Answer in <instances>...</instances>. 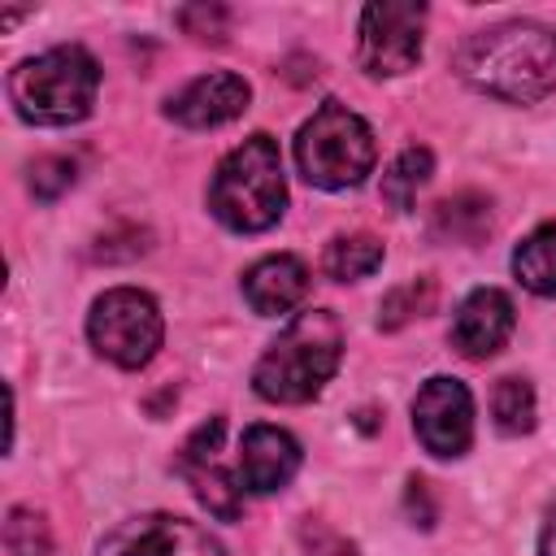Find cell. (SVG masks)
Instances as JSON below:
<instances>
[{"label":"cell","instance_id":"6da1fadb","mask_svg":"<svg viewBox=\"0 0 556 556\" xmlns=\"http://www.w3.org/2000/svg\"><path fill=\"white\" fill-rule=\"evenodd\" d=\"M456 74L482 96L534 104L556 87V30L539 22L486 26L460 43Z\"/></svg>","mask_w":556,"mask_h":556},{"label":"cell","instance_id":"7a4b0ae2","mask_svg":"<svg viewBox=\"0 0 556 556\" xmlns=\"http://www.w3.org/2000/svg\"><path fill=\"white\" fill-rule=\"evenodd\" d=\"M339 356H343V326H339V317L326 313V308H308L256 361L252 387L269 404H304V400H313L334 378Z\"/></svg>","mask_w":556,"mask_h":556},{"label":"cell","instance_id":"3957f363","mask_svg":"<svg viewBox=\"0 0 556 556\" xmlns=\"http://www.w3.org/2000/svg\"><path fill=\"white\" fill-rule=\"evenodd\" d=\"M208 208L222 226L239 235L269 230L287 208V178L282 156L269 135L243 139L235 152L222 156L213 182H208Z\"/></svg>","mask_w":556,"mask_h":556},{"label":"cell","instance_id":"277c9868","mask_svg":"<svg viewBox=\"0 0 556 556\" xmlns=\"http://www.w3.org/2000/svg\"><path fill=\"white\" fill-rule=\"evenodd\" d=\"M100 91V65L87 48L65 43L22 61L9 74V100L17 117L35 126H70L83 122Z\"/></svg>","mask_w":556,"mask_h":556},{"label":"cell","instance_id":"5b68a950","mask_svg":"<svg viewBox=\"0 0 556 556\" xmlns=\"http://www.w3.org/2000/svg\"><path fill=\"white\" fill-rule=\"evenodd\" d=\"M374 156H378L374 130L365 126L361 113H352L339 100H326L300 126V139H295L300 174L326 191H343V187L365 182V174L374 169Z\"/></svg>","mask_w":556,"mask_h":556},{"label":"cell","instance_id":"8992f818","mask_svg":"<svg viewBox=\"0 0 556 556\" xmlns=\"http://www.w3.org/2000/svg\"><path fill=\"white\" fill-rule=\"evenodd\" d=\"M87 334L104 361H113L122 369H139L156 356V348L165 339V321H161V308L148 291L113 287L91 304Z\"/></svg>","mask_w":556,"mask_h":556},{"label":"cell","instance_id":"52a82bcc","mask_svg":"<svg viewBox=\"0 0 556 556\" xmlns=\"http://www.w3.org/2000/svg\"><path fill=\"white\" fill-rule=\"evenodd\" d=\"M421 26H426V4H413V0L365 4L361 48H356L361 70L374 78L408 74L421 61Z\"/></svg>","mask_w":556,"mask_h":556},{"label":"cell","instance_id":"ba28073f","mask_svg":"<svg viewBox=\"0 0 556 556\" xmlns=\"http://www.w3.org/2000/svg\"><path fill=\"white\" fill-rule=\"evenodd\" d=\"M96 556H226V547L195 521L174 513H143L113 526Z\"/></svg>","mask_w":556,"mask_h":556},{"label":"cell","instance_id":"9c48e42d","mask_svg":"<svg viewBox=\"0 0 556 556\" xmlns=\"http://www.w3.org/2000/svg\"><path fill=\"white\" fill-rule=\"evenodd\" d=\"M413 430L430 456H465L473 443V400L465 382L456 378H430L421 382L413 400Z\"/></svg>","mask_w":556,"mask_h":556},{"label":"cell","instance_id":"30bf717a","mask_svg":"<svg viewBox=\"0 0 556 556\" xmlns=\"http://www.w3.org/2000/svg\"><path fill=\"white\" fill-rule=\"evenodd\" d=\"M513 326H517L513 300L500 287H478L460 300V308L452 317V348L469 361H486L508 343Z\"/></svg>","mask_w":556,"mask_h":556},{"label":"cell","instance_id":"8fae6325","mask_svg":"<svg viewBox=\"0 0 556 556\" xmlns=\"http://www.w3.org/2000/svg\"><path fill=\"white\" fill-rule=\"evenodd\" d=\"M222 430H226L222 417H208V421L187 439V447H182V456H178V469L187 473V482L195 486V500H200L213 517L235 521V517L243 513V500H239L243 486H235V478L222 473V465H217Z\"/></svg>","mask_w":556,"mask_h":556},{"label":"cell","instance_id":"7c38bea8","mask_svg":"<svg viewBox=\"0 0 556 556\" xmlns=\"http://www.w3.org/2000/svg\"><path fill=\"white\" fill-rule=\"evenodd\" d=\"M252 100V87L230 74V70H217V74H200L195 83H187L174 100H169V117L187 130H213V126H226L230 117H239Z\"/></svg>","mask_w":556,"mask_h":556},{"label":"cell","instance_id":"4fadbf2b","mask_svg":"<svg viewBox=\"0 0 556 556\" xmlns=\"http://www.w3.org/2000/svg\"><path fill=\"white\" fill-rule=\"evenodd\" d=\"M300 469V443L278 426H248L239 443V482L252 495L282 491Z\"/></svg>","mask_w":556,"mask_h":556},{"label":"cell","instance_id":"5bb4252c","mask_svg":"<svg viewBox=\"0 0 556 556\" xmlns=\"http://www.w3.org/2000/svg\"><path fill=\"white\" fill-rule=\"evenodd\" d=\"M243 295H248L252 313H261V317L291 313L308 295V269H304V261H295L287 252L265 256L243 274Z\"/></svg>","mask_w":556,"mask_h":556},{"label":"cell","instance_id":"9a60e30c","mask_svg":"<svg viewBox=\"0 0 556 556\" xmlns=\"http://www.w3.org/2000/svg\"><path fill=\"white\" fill-rule=\"evenodd\" d=\"M513 274L534 295H556V222L530 230L513 252Z\"/></svg>","mask_w":556,"mask_h":556},{"label":"cell","instance_id":"2e32d148","mask_svg":"<svg viewBox=\"0 0 556 556\" xmlns=\"http://www.w3.org/2000/svg\"><path fill=\"white\" fill-rule=\"evenodd\" d=\"M430 169H434V156H430L426 148H404V152L391 161V169L382 174V200H387L395 213H408L413 200H417V191L430 182Z\"/></svg>","mask_w":556,"mask_h":556},{"label":"cell","instance_id":"e0dca14e","mask_svg":"<svg viewBox=\"0 0 556 556\" xmlns=\"http://www.w3.org/2000/svg\"><path fill=\"white\" fill-rule=\"evenodd\" d=\"M321 265H326V274L339 278V282L369 278V274L382 265V243H378L374 235H339V239H330Z\"/></svg>","mask_w":556,"mask_h":556},{"label":"cell","instance_id":"ac0fdd59","mask_svg":"<svg viewBox=\"0 0 556 556\" xmlns=\"http://www.w3.org/2000/svg\"><path fill=\"white\" fill-rule=\"evenodd\" d=\"M495 426L504 434H530L534 430V387L526 378H500L491 395Z\"/></svg>","mask_w":556,"mask_h":556},{"label":"cell","instance_id":"d6986e66","mask_svg":"<svg viewBox=\"0 0 556 556\" xmlns=\"http://www.w3.org/2000/svg\"><path fill=\"white\" fill-rule=\"evenodd\" d=\"M430 304H434V282H430V278H413V282H404V287H395V291L382 295L378 326H382V330H400L404 321L430 313Z\"/></svg>","mask_w":556,"mask_h":556},{"label":"cell","instance_id":"ffe728a7","mask_svg":"<svg viewBox=\"0 0 556 556\" xmlns=\"http://www.w3.org/2000/svg\"><path fill=\"white\" fill-rule=\"evenodd\" d=\"M4 547H9V556H48L52 552V530L35 508H9Z\"/></svg>","mask_w":556,"mask_h":556},{"label":"cell","instance_id":"44dd1931","mask_svg":"<svg viewBox=\"0 0 556 556\" xmlns=\"http://www.w3.org/2000/svg\"><path fill=\"white\" fill-rule=\"evenodd\" d=\"M70 182H74V161H65V156H43L30 169V191L39 200H56Z\"/></svg>","mask_w":556,"mask_h":556},{"label":"cell","instance_id":"7402d4cb","mask_svg":"<svg viewBox=\"0 0 556 556\" xmlns=\"http://www.w3.org/2000/svg\"><path fill=\"white\" fill-rule=\"evenodd\" d=\"M182 30L195 39H222L226 35V9H208V4H191L178 13Z\"/></svg>","mask_w":556,"mask_h":556},{"label":"cell","instance_id":"603a6c76","mask_svg":"<svg viewBox=\"0 0 556 556\" xmlns=\"http://www.w3.org/2000/svg\"><path fill=\"white\" fill-rule=\"evenodd\" d=\"M539 552L556 556V500L547 504V517H543V530H539Z\"/></svg>","mask_w":556,"mask_h":556}]
</instances>
